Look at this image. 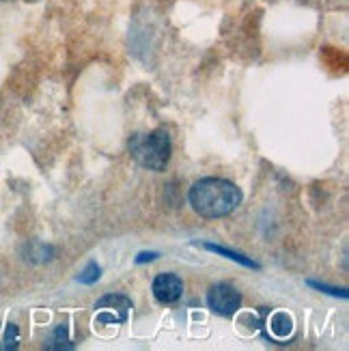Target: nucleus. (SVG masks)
Returning a JSON list of instances; mask_svg holds the SVG:
<instances>
[{"mask_svg":"<svg viewBox=\"0 0 349 351\" xmlns=\"http://www.w3.org/2000/svg\"><path fill=\"white\" fill-rule=\"evenodd\" d=\"M241 203V192L229 179L205 177L190 188V205L203 218L229 216Z\"/></svg>","mask_w":349,"mask_h":351,"instance_id":"f257e3e1","label":"nucleus"},{"mask_svg":"<svg viewBox=\"0 0 349 351\" xmlns=\"http://www.w3.org/2000/svg\"><path fill=\"white\" fill-rule=\"evenodd\" d=\"M130 154L145 169L160 173L171 162V136L164 130L136 134L130 141Z\"/></svg>","mask_w":349,"mask_h":351,"instance_id":"f03ea898","label":"nucleus"},{"mask_svg":"<svg viewBox=\"0 0 349 351\" xmlns=\"http://www.w3.org/2000/svg\"><path fill=\"white\" fill-rule=\"evenodd\" d=\"M132 311V300L125 295H104L95 302V322L99 324H125Z\"/></svg>","mask_w":349,"mask_h":351,"instance_id":"7ed1b4c3","label":"nucleus"},{"mask_svg":"<svg viewBox=\"0 0 349 351\" xmlns=\"http://www.w3.org/2000/svg\"><path fill=\"white\" fill-rule=\"evenodd\" d=\"M207 304H209V308L214 313H218L222 317H231L241 306V295H239V291L235 287L222 282V285H216V287L209 289Z\"/></svg>","mask_w":349,"mask_h":351,"instance_id":"20e7f679","label":"nucleus"},{"mask_svg":"<svg viewBox=\"0 0 349 351\" xmlns=\"http://www.w3.org/2000/svg\"><path fill=\"white\" fill-rule=\"evenodd\" d=\"M154 295L158 302L162 304H173L181 298V291H184V282H181L179 276L175 274H160L154 280Z\"/></svg>","mask_w":349,"mask_h":351,"instance_id":"39448f33","label":"nucleus"},{"mask_svg":"<svg viewBox=\"0 0 349 351\" xmlns=\"http://www.w3.org/2000/svg\"><path fill=\"white\" fill-rule=\"evenodd\" d=\"M205 248L211 250V252H218V254H224L226 258H231V261H239L241 265H246V267H256V263L248 261L246 256H241L237 252H231V250H226V248H220V246H214V243H205Z\"/></svg>","mask_w":349,"mask_h":351,"instance_id":"423d86ee","label":"nucleus"},{"mask_svg":"<svg viewBox=\"0 0 349 351\" xmlns=\"http://www.w3.org/2000/svg\"><path fill=\"white\" fill-rule=\"evenodd\" d=\"M285 324H291V317L285 313H278V315H274V319H272V330H274V334L280 339L287 337V334H291L287 328H282Z\"/></svg>","mask_w":349,"mask_h":351,"instance_id":"0eeeda50","label":"nucleus"},{"mask_svg":"<svg viewBox=\"0 0 349 351\" xmlns=\"http://www.w3.org/2000/svg\"><path fill=\"white\" fill-rule=\"evenodd\" d=\"M97 278H99V267L95 263H88V267L80 274V282H84V285L95 282Z\"/></svg>","mask_w":349,"mask_h":351,"instance_id":"6e6552de","label":"nucleus"},{"mask_svg":"<svg viewBox=\"0 0 349 351\" xmlns=\"http://www.w3.org/2000/svg\"><path fill=\"white\" fill-rule=\"evenodd\" d=\"M15 341H18V328H15L13 324L7 328V334H5V339H3V347L9 349V347H15Z\"/></svg>","mask_w":349,"mask_h":351,"instance_id":"1a4fd4ad","label":"nucleus"},{"mask_svg":"<svg viewBox=\"0 0 349 351\" xmlns=\"http://www.w3.org/2000/svg\"><path fill=\"white\" fill-rule=\"evenodd\" d=\"M52 343H56V345H52V347H58V349H60V347H65V349L71 347V345H65V343H69V341H67V330H65L63 326H60V328L56 330V337H54Z\"/></svg>","mask_w":349,"mask_h":351,"instance_id":"9d476101","label":"nucleus"},{"mask_svg":"<svg viewBox=\"0 0 349 351\" xmlns=\"http://www.w3.org/2000/svg\"><path fill=\"white\" fill-rule=\"evenodd\" d=\"M158 254H154V252H151V254H141L139 256V263H143V261H151V258H156Z\"/></svg>","mask_w":349,"mask_h":351,"instance_id":"9b49d317","label":"nucleus"}]
</instances>
